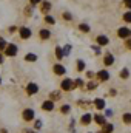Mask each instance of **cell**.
Here are the masks:
<instances>
[{
  "mask_svg": "<svg viewBox=\"0 0 131 133\" xmlns=\"http://www.w3.org/2000/svg\"><path fill=\"white\" fill-rule=\"evenodd\" d=\"M5 54L9 56V57H14V56L17 54V45H14V43L6 45V48H5Z\"/></svg>",
  "mask_w": 131,
  "mask_h": 133,
  "instance_id": "1",
  "label": "cell"
},
{
  "mask_svg": "<svg viewBox=\"0 0 131 133\" xmlns=\"http://www.w3.org/2000/svg\"><path fill=\"white\" fill-rule=\"evenodd\" d=\"M117 36H119V37H122V39H128V37H131V30H130V28H127V26L119 28Z\"/></svg>",
  "mask_w": 131,
  "mask_h": 133,
  "instance_id": "2",
  "label": "cell"
},
{
  "mask_svg": "<svg viewBox=\"0 0 131 133\" xmlns=\"http://www.w3.org/2000/svg\"><path fill=\"white\" fill-rule=\"evenodd\" d=\"M72 87H74V84H72V79H65V81L62 82V90H63V91L71 90Z\"/></svg>",
  "mask_w": 131,
  "mask_h": 133,
  "instance_id": "3",
  "label": "cell"
},
{
  "mask_svg": "<svg viewBox=\"0 0 131 133\" xmlns=\"http://www.w3.org/2000/svg\"><path fill=\"white\" fill-rule=\"evenodd\" d=\"M20 37H22V39H30V37H31V30L26 28V26L20 28Z\"/></svg>",
  "mask_w": 131,
  "mask_h": 133,
  "instance_id": "4",
  "label": "cell"
},
{
  "mask_svg": "<svg viewBox=\"0 0 131 133\" xmlns=\"http://www.w3.org/2000/svg\"><path fill=\"white\" fill-rule=\"evenodd\" d=\"M97 79H100V81H108L110 79V73L106 70H100L97 73Z\"/></svg>",
  "mask_w": 131,
  "mask_h": 133,
  "instance_id": "5",
  "label": "cell"
},
{
  "mask_svg": "<svg viewBox=\"0 0 131 133\" xmlns=\"http://www.w3.org/2000/svg\"><path fill=\"white\" fill-rule=\"evenodd\" d=\"M34 118V110L28 108V110H23V119L25 121H31Z\"/></svg>",
  "mask_w": 131,
  "mask_h": 133,
  "instance_id": "6",
  "label": "cell"
},
{
  "mask_svg": "<svg viewBox=\"0 0 131 133\" xmlns=\"http://www.w3.org/2000/svg\"><path fill=\"white\" fill-rule=\"evenodd\" d=\"M26 91H28V95H35V93L39 91V87H37L35 84H30V85L26 87Z\"/></svg>",
  "mask_w": 131,
  "mask_h": 133,
  "instance_id": "7",
  "label": "cell"
},
{
  "mask_svg": "<svg viewBox=\"0 0 131 133\" xmlns=\"http://www.w3.org/2000/svg\"><path fill=\"white\" fill-rule=\"evenodd\" d=\"M96 42H97L99 45H106V43L110 42V39H108L106 36H97V37H96Z\"/></svg>",
  "mask_w": 131,
  "mask_h": 133,
  "instance_id": "8",
  "label": "cell"
},
{
  "mask_svg": "<svg viewBox=\"0 0 131 133\" xmlns=\"http://www.w3.org/2000/svg\"><path fill=\"white\" fill-rule=\"evenodd\" d=\"M39 36H40V39H42V40H46V39H49V37H51V33H49V30H40Z\"/></svg>",
  "mask_w": 131,
  "mask_h": 133,
  "instance_id": "9",
  "label": "cell"
},
{
  "mask_svg": "<svg viewBox=\"0 0 131 133\" xmlns=\"http://www.w3.org/2000/svg\"><path fill=\"white\" fill-rule=\"evenodd\" d=\"M42 108H43V110H48V111H51V110L54 108V104H53V101H45V102H43V105H42Z\"/></svg>",
  "mask_w": 131,
  "mask_h": 133,
  "instance_id": "10",
  "label": "cell"
},
{
  "mask_svg": "<svg viewBox=\"0 0 131 133\" xmlns=\"http://www.w3.org/2000/svg\"><path fill=\"white\" fill-rule=\"evenodd\" d=\"M54 73H56V74H65V68H63V65H60V64L54 65Z\"/></svg>",
  "mask_w": 131,
  "mask_h": 133,
  "instance_id": "11",
  "label": "cell"
},
{
  "mask_svg": "<svg viewBox=\"0 0 131 133\" xmlns=\"http://www.w3.org/2000/svg\"><path fill=\"white\" fill-rule=\"evenodd\" d=\"M113 62H114V56L108 53V54L105 56V65H113Z\"/></svg>",
  "mask_w": 131,
  "mask_h": 133,
  "instance_id": "12",
  "label": "cell"
},
{
  "mask_svg": "<svg viewBox=\"0 0 131 133\" xmlns=\"http://www.w3.org/2000/svg\"><path fill=\"white\" fill-rule=\"evenodd\" d=\"M94 121L97 122L99 125H105V116H102V115H96L94 116Z\"/></svg>",
  "mask_w": 131,
  "mask_h": 133,
  "instance_id": "13",
  "label": "cell"
},
{
  "mask_svg": "<svg viewBox=\"0 0 131 133\" xmlns=\"http://www.w3.org/2000/svg\"><path fill=\"white\" fill-rule=\"evenodd\" d=\"M25 61H26V62H35V61H37V56L33 54V53H30V54L25 56Z\"/></svg>",
  "mask_w": 131,
  "mask_h": 133,
  "instance_id": "14",
  "label": "cell"
},
{
  "mask_svg": "<svg viewBox=\"0 0 131 133\" xmlns=\"http://www.w3.org/2000/svg\"><path fill=\"white\" fill-rule=\"evenodd\" d=\"M51 9V3L49 2H43L42 3V12H48Z\"/></svg>",
  "mask_w": 131,
  "mask_h": 133,
  "instance_id": "15",
  "label": "cell"
},
{
  "mask_svg": "<svg viewBox=\"0 0 131 133\" xmlns=\"http://www.w3.org/2000/svg\"><path fill=\"white\" fill-rule=\"evenodd\" d=\"M94 105L100 110V108H103V107H105V101H103V99H96V101H94Z\"/></svg>",
  "mask_w": 131,
  "mask_h": 133,
  "instance_id": "16",
  "label": "cell"
},
{
  "mask_svg": "<svg viewBox=\"0 0 131 133\" xmlns=\"http://www.w3.org/2000/svg\"><path fill=\"white\" fill-rule=\"evenodd\" d=\"M90 121H91V115L90 113H86V115L82 116V124H90Z\"/></svg>",
  "mask_w": 131,
  "mask_h": 133,
  "instance_id": "17",
  "label": "cell"
},
{
  "mask_svg": "<svg viewBox=\"0 0 131 133\" xmlns=\"http://www.w3.org/2000/svg\"><path fill=\"white\" fill-rule=\"evenodd\" d=\"M79 30H80L82 33H90V26H88L86 23H82V25H79Z\"/></svg>",
  "mask_w": 131,
  "mask_h": 133,
  "instance_id": "18",
  "label": "cell"
},
{
  "mask_svg": "<svg viewBox=\"0 0 131 133\" xmlns=\"http://www.w3.org/2000/svg\"><path fill=\"white\" fill-rule=\"evenodd\" d=\"M56 57H57V59H62V57H63V50H62L60 46L56 48Z\"/></svg>",
  "mask_w": 131,
  "mask_h": 133,
  "instance_id": "19",
  "label": "cell"
},
{
  "mask_svg": "<svg viewBox=\"0 0 131 133\" xmlns=\"http://www.w3.org/2000/svg\"><path fill=\"white\" fill-rule=\"evenodd\" d=\"M77 70L79 71H83L85 70V62L83 61H77Z\"/></svg>",
  "mask_w": 131,
  "mask_h": 133,
  "instance_id": "20",
  "label": "cell"
},
{
  "mask_svg": "<svg viewBox=\"0 0 131 133\" xmlns=\"http://www.w3.org/2000/svg\"><path fill=\"white\" fill-rule=\"evenodd\" d=\"M120 76H122L123 79H128V76H130V71H128L127 68H123V70L120 71Z\"/></svg>",
  "mask_w": 131,
  "mask_h": 133,
  "instance_id": "21",
  "label": "cell"
},
{
  "mask_svg": "<svg viewBox=\"0 0 131 133\" xmlns=\"http://www.w3.org/2000/svg\"><path fill=\"white\" fill-rule=\"evenodd\" d=\"M45 22H46V23H49V25H54V23H56V20H54L51 16H46V17H45Z\"/></svg>",
  "mask_w": 131,
  "mask_h": 133,
  "instance_id": "22",
  "label": "cell"
},
{
  "mask_svg": "<svg viewBox=\"0 0 131 133\" xmlns=\"http://www.w3.org/2000/svg\"><path fill=\"white\" fill-rule=\"evenodd\" d=\"M123 121H125L127 124H131V113H125V115H123Z\"/></svg>",
  "mask_w": 131,
  "mask_h": 133,
  "instance_id": "23",
  "label": "cell"
},
{
  "mask_svg": "<svg viewBox=\"0 0 131 133\" xmlns=\"http://www.w3.org/2000/svg\"><path fill=\"white\" fill-rule=\"evenodd\" d=\"M123 20H125V22H128V23H131V11L123 14Z\"/></svg>",
  "mask_w": 131,
  "mask_h": 133,
  "instance_id": "24",
  "label": "cell"
},
{
  "mask_svg": "<svg viewBox=\"0 0 131 133\" xmlns=\"http://www.w3.org/2000/svg\"><path fill=\"white\" fill-rule=\"evenodd\" d=\"M113 129H114V127H113L111 124H110V125H105V129H103V132L102 133H111L113 132Z\"/></svg>",
  "mask_w": 131,
  "mask_h": 133,
  "instance_id": "25",
  "label": "cell"
},
{
  "mask_svg": "<svg viewBox=\"0 0 131 133\" xmlns=\"http://www.w3.org/2000/svg\"><path fill=\"white\" fill-rule=\"evenodd\" d=\"M5 48H6V42H5L3 39H0V51H2V50H5Z\"/></svg>",
  "mask_w": 131,
  "mask_h": 133,
  "instance_id": "26",
  "label": "cell"
},
{
  "mask_svg": "<svg viewBox=\"0 0 131 133\" xmlns=\"http://www.w3.org/2000/svg\"><path fill=\"white\" fill-rule=\"evenodd\" d=\"M63 19H65V20H71V19H72V16H71L69 12H63Z\"/></svg>",
  "mask_w": 131,
  "mask_h": 133,
  "instance_id": "27",
  "label": "cell"
},
{
  "mask_svg": "<svg viewBox=\"0 0 131 133\" xmlns=\"http://www.w3.org/2000/svg\"><path fill=\"white\" fill-rule=\"evenodd\" d=\"M69 51H71V45H66L65 48H63V56H65V54H68Z\"/></svg>",
  "mask_w": 131,
  "mask_h": 133,
  "instance_id": "28",
  "label": "cell"
},
{
  "mask_svg": "<svg viewBox=\"0 0 131 133\" xmlns=\"http://www.w3.org/2000/svg\"><path fill=\"white\" fill-rule=\"evenodd\" d=\"M69 111V105H63L62 107V113H68Z\"/></svg>",
  "mask_w": 131,
  "mask_h": 133,
  "instance_id": "29",
  "label": "cell"
},
{
  "mask_svg": "<svg viewBox=\"0 0 131 133\" xmlns=\"http://www.w3.org/2000/svg\"><path fill=\"white\" fill-rule=\"evenodd\" d=\"M123 5H125V6H128V8L131 9V0H123Z\"/></svg>",
  "mask_w": 131,
  "mask_h": 133,
  "instance_id": "30",
  "label": "cell"
},
{
  "mask_svg": "<svg viewBox=\"0 0 131 133\" xmlns=\"http://www.w3.org/2000/svg\"><path fill=\"white\" fill-rule=\"evenodd\" d=\"M125 45H127V48H130L131 50V37H128V40L125 42Z\"/></svg>",
  "mask_w": 131,
  "mask_h": 133,
  "instance_id": "31",
  "label": "cell"
},
{
  "mask_svg": "<svg viewBox=\"0 0 131 133\" xmlns=\"http://www.w3.org/2000/svg\"><path fill=\"white\" fill-rule=\"evenodd\" d=\"M30 2H31V5H33V6H35V5H37V3H40L42 0H30Z\"/></svg>",
  "mask_w": 131,
  "mask_h": 133,
  "instance_id": "32",
  "label": "cell"
},
{
  "mask_svg": "<svg viewBox=\"0 0 131 133\" xmlns=\"http://www.w3.org/2000/svg\"><path fill=\"white\" fill-rule=\"evenodd\" d=\"M17 31V26H9V33H16Z\"/></svg>",
  "mask_w": 131,
  "mask_h": 133,
  "instance_id": "33",
  "label": "cell"
},
{
  "mask_svg": "<svg viewBox=\"0 0 131 133\" xmlns=\"http://www.w3.org/2000/svg\"><path fill=\"white\" fill-rule=\"evenodd\" d=\"M93 50H94V51H96V53H100V48H99V46H96V45H94V46H93Z\"/></svg>",
  "mask_w": 131,
  "mask_h": 133,
  "instance_id": "34",
  "label": "cell"
},
{
  "mask_svg": "<svg viewBox=\"0 0 131 133\" xmlns=\"http://www.w3.org/2000/svg\"><path fill=\"white\" fill-rule=\"evenodd\" d=\"M35 127H37V129H39V127H42V122H40V121H37V122H35Z\"/></svg>",
  "mask_w": 131,
  "mask_h": 133,
  "instance_id": "35",
  "label": "cell"
},
{
  "mask_svg": "<svg viewBox=\"0 0 131 133\" xmlns=\"http://www.w3.org/2000/svg\"><path fill=\"white\" fill-rule=\"evenodd\" d=\"M2 62H3V56L0 54V64H2Z\"/></svg>",
  "mask_w": 131,
  "mask_h": 133,
  "instance_id": "36",
  "label": "cell"
},
{
  "mask_svg": "<svg viewBox=\"0 0 131 133\" xmlns=\"http://www.w3.org/2000/svg\"><path fill=\"white\" fill-rule=\"evenodd\" d=\"M0 82H2V77H0Z\"/></svg>",
  "mask_w": 131,
  "mask_h": 133,
  "instance_id": "37",
  "label": "cell"
}]
</instances>
